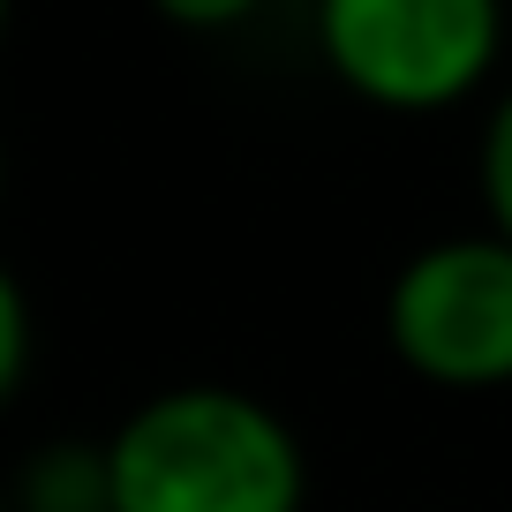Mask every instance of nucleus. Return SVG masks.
<instances>
[{"instance_id": "obj_1", "label": "nucleus", "mask_w": 512, "mask_h": 512, "mask_svg": "<svg viewBox=\"0 0 512 512\" xmlns=\"http://www.w3.org/2000/svg\"><path fill=\"white\" fill-rule=\"evenodd\" d=\"M113 512H309V445L241 384H159L106 430Z\"/></svg>"}, {"instance_id": "obj_2", "label": "nucleus", "mask_w": 512, "mask_h": 512, "mask_svg": "<svg viewBox=\"0 0 512 512\" xmlns=\"http://www.w3.org/2000/svg\"><path fill=\"white\" fill-rule=\"evenodd\" d=\"M309 38L354 106L430 121L497 83L505 0H317Z\"/></svg>"}, {"instance_id": "obj_3", "label": "nucleus", "mask_w": 512, "mask_h": 512, "mask_svg": "<svg viewBox=\"0 0 512 512\" xmlns=\"http://www.w3.org/2000/svg\"><path fill=\"white\" fill-rule=\"evenodd\" d=\"M384 347L430 392H512V241L437 234L384 279Z\"/></svg>"}, {"instance_id": "obj_4", "label": "nucleus", "mask_w": 512, "mask_h": 512, "mask_svg": "<svg viewBox=\"0 0 512 512\" xmlns=\"http://www.w3.org/2000/svg\"><path fill=\"white\" fill-rule=\"evenodd\" d=\"M8 512H113L106 490V437H53L16 475Z\"/></svg>"}, {"instance_id": "obj_5", "label": "nucleus", "mask_w": 512, "mask_h": 512, "mask_svg": "<svg viewBox=\"0 0 512 512\" xmlns=\"http://www.w3.org/2000/svg\"><path fill=\"white\" fill-rule=\"evenodd\" d=\"M475 204H482V226L497 241H512V83L490 98L482 113V136H475Z\"/></svg>"}, {"instance_id": "obj_6", "label": "nucleus", "mask_w": 512, "mask_h": 512, "mask_svg": "<svg viewBox=\"0 0 512 512\" xmlns=\"http://www.w3.org/2000/svg\"><path fill=\"white\" fill-rule=\"evenodd\" d=\"M31 354H38L31 294H23L16 264H0V407H16V392L31 384Z\"/></svg>"}, {"instance_id": "obj_7", "label": "nucleus", "mask_w": 512, "mask_h": 512, "mask_svg": "<svg viewBox=\"0 0 512 512\" xmlns=\"http://www.w3.org/2000/svg\"><path fill=\"white\" fill-rule=\"evenodd\" d=\"M144 8L181 38H234L241 23H256L272 0H144Z\"/></svg>"}, {"instance_id": "obj_8", "label": "nucleus", "mask_w": 512, "mask_h": 512, "mask_svg": "<svg viewBox=\"0 0 512 512\" xmlns=\"http://www.w3.org/2000/svg\"><path fill=\"white\" fill-rule=\"evenodd\" d=\"M8 31H16V0H0V46H8Z\"/></svg>"}, {"instance_id": "obj_9", "label": "nucleus", "mask_w": 512, "mask_h": 512, "mask_svg": "<svg viewBox=\"0 0 512 512\" xmlns=\"http://www.w3.org/2000/svg\"><path fill=\"white\" fill-rule=\"evenodd\" d=\"M0 196H8V144H0Z\"/></svg>"}, {"instance_id": "obj_10", "label": "nucleus", "mask_w": 512, "mask_h": 512, "mask_svg": "<svg viewBox=\"0 0 512 512\" xmlns=\"http://www.w3.org/2000/svg\"><path fill=\"white\" fill-rule=\"evenodd\" d=\"M0 512H8V497H0Z\"/></svg>"}]
</instances>
